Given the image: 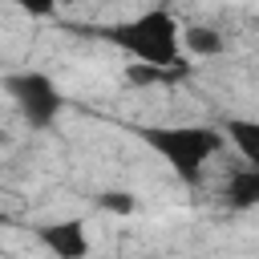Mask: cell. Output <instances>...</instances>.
Here are the masks:
<instances>
[{
  "mask_svg": "<svg viewBox=\"0 0 259 259\" xmlns=\"http://www.w3.org/2000/svg\"><path fill=\"white\" fill-rule=\"evenodd\" d=\"M223 138L239 150L243 166H259V121L255 117H227L223 121Z\"/></svg>",
  "mask_w": 259,
  "mask_h": 259,
  "instance_id": "7",
  "label": "cell"
},
{
  "mask_svg": "<svg viewBox=\"0 0 259 259\" xmlns=\"http://www.w3.org/2000/svg\"><path fill=\"white\" fill-rule=\"evenodd\" d=\"M182 53L198 57V61H210V57H223L227 53V36L214 28V24H182Z\"/></svg>",
  "mask_w": 259,
  "mask_h": 259,
  "instance_id": "5",
  "label": "cell"
},
{
  "mask_svg": "<svg viewBox=\"0 0 259 259\" xmlns=\"http://www.w3.org/2000/svg\"><path fill=\"white\" fill-rule=\"evenodd\" d=\"M0 251H4V243H0Z\"/></svg>",
  "mask_w": 259,
  "mask_h": 259,
  "instance_id": "9",
  "label": "cell"
},
{
  "mask_svg": "<svg viewBox=\"0 0 259 259\" xmlns=\"http://www.w3.org/2000/svg\"><path fill=\"white\" fill-rule=\"evenodd\" d=\"M97 206H101V210H109V214L130 219V214L138 210V198H134L130 190H101V194H97Z\"/></svg>",
  "mask_w": 259,
  "mask_h": 259,
  "instance_id": "8",
  "label": "cell"
},
{
  "mask_svg": "<svg viewBox=\"0 0 259 259\" xmlns=\"http://www.w3.org/2000/svg\"><path fill=\"white\" fill-rule=\"evenodd\" d=\"M138 138L174 170L178 182H198L206 162L223 150V130L214 125H142Z\"/></svg>",
  "mask_w": 259,
  "mask_h": 259,
  "instance_id": "2",
  "label": "cell"
},
{
  "mask_svg": "<svg viewBox=\"0 0 259 259\" xmlns=\"http://www.w3.org/2000/svg\"><path fill=\"white\" fill-rule=\"evenodd\" d=\"M105 36L113 45H121L138 65L170 73L182 61V24L170 8H142L138 16L105 28Z\"/></svg>",
  "mask_w": 259,
  "mask_h": 259,
  "instance_id": "1",
  "label": "cell"
},
{
  "mask_svg": "<svg viewBox=\"0 0 259 259\" xmlns=\"http://www.w3.org/2000/svg\"><path fill=\"white\" fill-rule=\"evenodd\" d=\"M223 198H227L231 210H255V206H259V166H239V170H231Z\"/></svg>",
  "mask_w": 259,
  "mask_h": 259,
  "instance_id": "6",
  "label": "cell"
},
{
  "mask_svg": "<svg viewBox=\"0 0 259 259\" xmlns=\"http://www.w3.org/2000/svg\"><path fill=\"white\" fill-rule=\"evenodd\" d=\"M0 89L12 101V109L20 113V121L32 125V130H53L57 117L65 113V97H61V89H57V81L49 73H36V69L4 73Z\"/></svg>",
  "mask_w": 259,
  "mask_h": 259,
  "instance_id": "3",
  "label": "cell"
},
{
  "mask_svg": "<svg viewBox=\"0 0 259 259\" xmlns=\"http://www.w3.org/2000/svg\"><path fill=\"white\" fill-rule=\"evenodd\" d=\"M36 243L53 259H89V251H93V239H89L85 219H53V223H40L36 227Z\"/></svg>",
  "mask_w": 259,
  "mask_h": 259,
  "instance_id": "4",
  "label": "cell"
}]
</instances>
